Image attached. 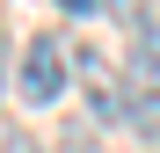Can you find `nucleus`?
Masks as SVG:
<instances>
[{
    "instance_id": "nucleus-7",
    "label": "nucleus",
    "mask_w": 160,
    "mask_h": 153,
    "mask_svg": "<svg viewBox=\"0 0 160 153\" xmlns=\"http://www.w3.org/2000/svg\"><path fill=\"white\" fill-rule=\"evenodd\" d=\"M8 153H37V139H8Z\"/></svg>"
},
{
    "instance_id": "nucleus-3",
    "label": "nucleus",
    "mask_w": 160,
    "mask_h": 153,
    "mask_svg": "<svg viewBox=\"0 0 160 153\" xmlns=\"http://www.w3.org/2000/svg\"><path fill=\"white\" fill-rule=\"evenodd\" d=\"M73 80H80V95H88V110H95V124H124V88H117V73L102 66V51H80Z\"/></svg>"
},
{
    "instance_id": "nucleus-6",
    "label": "nucleus",
    "mask_w": 160,
    "mask_h": 153,
    "mask_svg": "<svg viewBox=\"0 0 160 153\" xmlns=\"http://www.w3.org/2000/svg\"><path fill=\"white\" fill-rule=\"evenodd\" d=\"M66 8H73V15H102V0H66Z\"/></svg>"
},
{
    "instance_id": "nucleus-5",
    "label": "nucleus",
    "mask_w": 160,
    "mask_h": 153,
    "mask_svg": "<svg viewBox=\"0 0 160 153\" xmlns=\"http://www.w3.org/2000/svg\"><path fill=\"white\" fill-rule=\"evenodd\" d=\"M58 153H95V146H88V139H80V131H66V146H58Z\"/></svg>"
},
{
    "instance_id": "nucleus-4",
    "label": "nucleus",
    "mask_w": 160,
    "mask_h": 153,
    "mask_svg": "<svg viewBox=\"0 0 160 153\" xmlns=\"http://www.w3.org/2000/svg\"><path fill=\"white\" fill-rule=\"evenodd\" d=\"M102 15H117V22L138 29V22H146V0H102Z\"/></svg>"
},
{
    "instance_id": "nucleus-2",
    "label": "nucleus",
    "mask_w": 160,
    "mask_h": 153,
    "mask_svg": "<svg viewBox=\"0 0 160 153\" xmlns=\"http://www.w3.org/2000/svg\"><path fill=\"white\" fill-rule=\"evenodd\" d=\"M66 80H73L66 44L58 37H29V51H22V102H58Z\"/></svg>"
},
{
    "instance_id": "nucleus-1",
    "label": "nucleus",
    "mask_w": 160,
    "mask_h": 153,
    "mask_svg": "<svg viewBox=\"0 0 160 153\" xmlns=\"http://www.w3.org/2000/svg\"><path fill=\"white\" fill-rule=\"evenodd\" d=\"M124 124H138V139H160V22H138V29H131Z\"/></svg>"
}]
</instances>
